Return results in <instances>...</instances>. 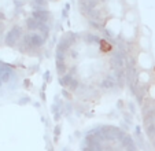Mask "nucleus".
Listing matches in <instances>:
<instances>
[{
    "label": "nucleus",
    "mask_w": 155,
    "mask_h": 151,
    "mask_svg": "<svg viewBox=\"0 0 155 151\" xmlns=\"http://www.w3.org/2000/svg\"><path fill=\"white\" fill-rule=\"evenodd\" d=\"M88 62L58 45L56 70L59 81L69 92L87 99L111 93L124 84V61L120 51L96 37L92 51L87 52Z\"/></svg>",
    "instance_id": "1"
},
{
    "label": "nucleus",
    "mask_w": 155,
    "mask_h": 151,
    "mask_svg": "<svg viewBox=\"0 0 155 151\" xmlns=\"http://www.w3.org/2000/svg\"><path fill=\"white\" fill-rule=\"evenodd\" d=\"M82 151H136V147L121 129L104 126L88 135Z\"/></svg>",
    "instance_id": "2"
}]
</instances>
